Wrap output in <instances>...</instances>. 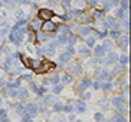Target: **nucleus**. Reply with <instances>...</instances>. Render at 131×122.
I'll return each instance as SVG.
<instances>
[{"label":"nucleus","instance_id":"1","mask_svg":"<svg viewBox=\"0 0 131 122\" xmlns=\"http://www.w3.org/2000/svg\"><path fill=\"white\" fill-rule=\"evenodd\" d=\"M38 15H39V17H40L42 20H49V19H52V16H53V11L48 10V9H40Z\"/></svg>","mask_w":131,"mask_h":122},{"label":"nucleus","instance_id":"2","mask_svg":"<svg viewBox=\"0 0 131 122\" xmlns=\"http://www.w3.org/2000/svg\"><path fill=\"white\" fill-rule=\"evenodd\" d=\"M56 23H50V22H46L45 25L42 26V30H45V32H52V30H55L56 29Z\"/></svg>","mask_w":131,"mask_h":122}]
</instances>
